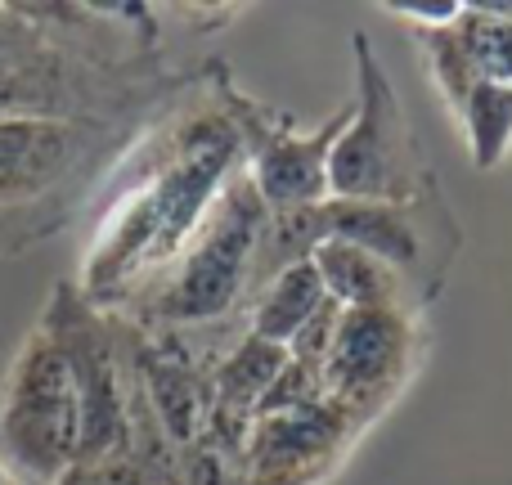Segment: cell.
<instances>
[{
    "instance_id": "11",
    "label": "cell",
    "mask_w": 512,
    "mask_h": 485,
    "mask_svg": "<svg viewBox=\"0 0 512 485\" xmlns=\"http://www.w3.org/2000/svg\"><path fill=\"white\" fill-rule=\"evenodd\" d=\"M324 292L337 301L342 310H387V306H405V288L409 279L400 270H391L382 256L364 252L360 243L346 239H324L310 252Z\"/></svg>"
},
{
    "instance_id": "13",
    "label": "cell",
    "mask_w": 512,
    "mask_h": 485,
    "mask_svg": "<svg viewBox=\"0 0 512 485\" xmlns=\"http://www.w3.org/2000/svg\"><path fill=\"white\" fill-rule=\"evenodd\" d=\"M454 117L463 122L477 171H495L512 149V86H504V81H477Z\"/></svg>"
},
{
    "instance_id": "19",
    "label": "cell",
    "mask_w": 512,
    "mask_h": 485,
    "mask_svg": "<svg viewBox=\"0 0 512 485\" xmlns=\"http://www.w3.org/2000/svg\"><path fill=\"white\" fill-rule=\"evenodd\" d=\"M50 50L45 45V32L23 5L14 9H0V63H18V59H32V54Z\"/></svg>"
},
{
    "instance_id": "16",
    "label": "cell",
    "mask_w": 512,
    "mask_h": 485,
    "mask_svg": "<svg viewBox=\"0 0 512 485\" xmlns=\"http://www.w3.org/2000/svg\"><path fill=\"white\" fill-rule=\"evenodd\" d=\"M324 400H328L324 373L288 355V364H283L279 378H274L270 391H265L256 418H265V414H301V409H315V405H324Z\"/></svg>"
},
{
    "instance_id": "4",
    "label": "cell",
    "mask_w": 512,
    "mask_h": 485,
    "mask_svg": "<svg viewBox=\"0 0 512 485\" xmlns=\"http://www.w3.org/2000/svg\"><path fill=\"white\" fill-rule=\"evenodd\" d=\"M0 445L23 485H54L77 468L81 396L68 355L41 324L23 337L0 400Z\"/></svg>"
},
{
    "instance_id": "17",
    "label": "cell",
    "mask_w": 512,
    "mask_h": 485,
    "mask_svg": "<svg viewBox=\"0 0 512 485\" xmlns=\"http://www.w3.org/2000/svg\"><path fill=\"white\" fill-rule=\"evenodd\" d=\"M342 315H346V310L337 306L333 297H324V306H319L315 315L301 324V333L288 342V355H292V360H301V364H310V369L324 373L328 355H333V346H337V328H342Z\"/></svg>"
},
{
    "instance_id": "3",
    "label": "cell",
    "mask_w": 512,
    "mask_h": 485,
    "mask_svg": "<svg viewBox=\"0 0 512 485\" xmlns=\"http://www.w3.org/2000/svg\"><path fill=\"white\" fill-rule=\"evenodd\" d=\"M351 45L355 104L351 122L337 135L333 153H328V189H333V198H346V203H423L427 194H436V185L427 176L418 140L405 122V104H400L369 36L355 32Z\"/></svg>"
},
{
    "instance_id": "5",
    "label": "cell",
    "mask_w": 512,
    "mask_h": 485,
    "mask_svg": "<svg viewBox=\"0 0 512 485\" xmlns=\"http://www.w3.org/2000/svg\"><path fill=\"white\" fill-rule=\"evenodd\" d=\"M41 328L63 346L72 382L81 396V454L77 468L113 459L126 450V400H131V364H126L122 324L113 310H99L72 279L54 283Z\"/></svg>"
},
{
    "instance_id": "10",
    "label": "cell",
    "mask_w": 512,
    "mask_h": 485,
    "mask_svg": "<svg viewBox=\"0 0 512 485\" xmlns=\"http://www.w3.org/2000/svg\"><path fill=\"white\" fill-rule=\"evenodd\" d=\"M427 203V198H423ZM423 203H346V198H328L324 203V225L328 239L360 243L364 252L382 256L391 270H400L409 279L414 270H423L427 261V239H423Z\"/></svg>"
},
{
    "instance_id": "7",
    "label": "cell",
    "mask_w": 512,
    "mask_h": 485,
    "mask_svg": "<svg viewBox=\"0 0 512 485\" xmlns=\"http://www.w3.org/2000/svg\"><path fill=\"white\" fill-rule=\"evenodd\" d=\"M418 360H423V328L409 306L346 310L337 346L324 364L328 400L373 427L409 387Z\"/></svg>"
},
{
    "instance_id": "6",
    "label": "cell",
    "mask_w": 512,
    "mask_h": 485,
    "mask_svg": "<svg viewBox=\"0 0 512 485\" xmlns=\"http://www.w3.org/2000/svg\"><path fill=\"white\" fill-rule=\"evenodd\" d=\"M221 99L230 122L239 126L243 167H248L256 194H261V203L270 212L315 207L333 198V189H328V153H333L337 135L351 122V104H342L315 131H297L288 117L265 113L261 104H252L234 86H221Z\"/></svg>"
},
{
    "instance_id": "14",
    "label": "cell",
    "mask_w": 512,
    "mask_h": 485,
    "mask_svg": "<svg viewBox=\"0 0 512 485\" xmlns=\"http://www.w3.org/2000/svg\"><path fill=\"white\" fill-rule=\"evenodd\" d=\"M454 36L481 81L512 86V5H459Z\"/></svg>"
},
{
    "instance_id": "9",
    "label": "cell",
    "mask_w": 512,
    "mask_h": 485,
    "mask_svg": "<svg viewBox=\"0 0 512 485\" xmlns=\"http://www.w3.org/2000/svg\"><path fill=\"white\" fill-rule=\"evenodd\" d=\"M99 140V117H5L0 122V212L54 194Z\"/></svg>"
},
{
    "instance_id": "18",
    "label": "cell",
    "mask_w": 512,
    "mask_h": 485,
    "mask_svg": "<svg viewBox=\"0 0 512 485\" xmlns=\"http://www.w3.org/2000/svg\"><path fill=\"white\" fill-rule=\"evenodd\" d=\"M180 485H248L243 481V459H230V454L194 441L180 450Z\"/></svg>"
},
{
    "instance_id": "1",
    "label": "cell",
    "mask_w": 512,
    "mask_h": 485,
    "mask_svg": "<svg viewBox=\"0 0 512 485\" xmlns=\"http://www.w3.org/2000/svg\"><path fill=\"white\" fill-rule=\"evenodd\" d=\"M239 167L243 140L225 113V99L216 108H194L153 135L144 158L131 162L122 194L99 221L77 288L99 310L131 306L176 265Z\"/></svg>"
},
{
    "instance_id": "15",
    "label": "cell",
    "mask_w": 512,
    "mask_h": 485,
    "mask_svg": "<svg viewBox=\"0 0 512 485\" xmlns=\"http://www.w3.org/2000/svg\"><path fill=\"white\" fill-rule=\"evenodd\" d=\"M414 41H418V54H423L427 72H432V86L441 90L445 108L450 113H459L463 99L472 95V86H477V68H472L468 50L459 45V36H454V18L441 27H414Z\"/></svg>"
},
{
    "instance_id": "2",
    "label": "cell",
    "mask_w": 512,
    "mask_h": 485,
    "mask_svg": "<svg viewBox=\"0 0 512 485\" xmlns=\"http://www.w3.org/2000/svg\"><path fill=\"white\" fill-rule=\"evenodd\" d=\"M265 221H270V207L256 194L248 167H239L203 230L189 239L158 283H149L126 306V319L149 333H185V328L230 319L243 301H252Z\"/></svg>"
},
{
    "instance_id": "21",
    "label": "cell",
    "mask_w": 512,
    "mask_h": 485,
    "mask_svg": "<svg viewBox=\"0 0 512 485\" xmlns=\"http://www.w3.org/2000/svg\"><path fill=\"white\" fill-rule=\"evenodd\" d=\"M0 485H23V481H18V472H14V468H9V463H5V459H0Z\"/></svg>"
},
{
    "instance_id": "20",
    "label": "cell",
    "mask_w": 512,
    "mask_h": 485,
    "mask_svg": "<svg viewBox=\"0 0 512 485\" xmlns=\"http://www.w3.org/2000/svg\"><path fill=\"white\" fill-rule=\"evenodd\" d=\"M54 485H104V481H99V477H95V472H86V468H72V472H68V477H59V481H54Z\"/></svg>"
},
{
    "instance_id": "12",
    "label": "cell",
    "mask_w": 512,
    "mask_h": 485,
    "mask_svg": "<svg viewBox=\"0 0 512 485\" xmlns=\"http://www.w3.org/2000/svg\"><path fill=\"white\" fill-rule=\"evenodd\" d=\"M324 279H319L315 261H292L283 265L274 279L261 283V292L248 306V333L265 337L274 346H288L292 337L301 333L310 315L324 306Z\"/></svg>"
},
{
    "instance_id": "8",
    "label": "cell",
    "mask_w": 512,
    "mask_h": 485,
    "mask_svg": "<svg viewBox=\"0 0 512 485\" xmlns=\"http://www.w3.org/2000/svg\"><path fill=\"white\" fill-rule=\"evenodd\" d=\"M369 432L364 418L324 400L301 414H265L252 423L243 445V481L248 485H324L355 441Z\"/></svg>"
}]
</instances>
